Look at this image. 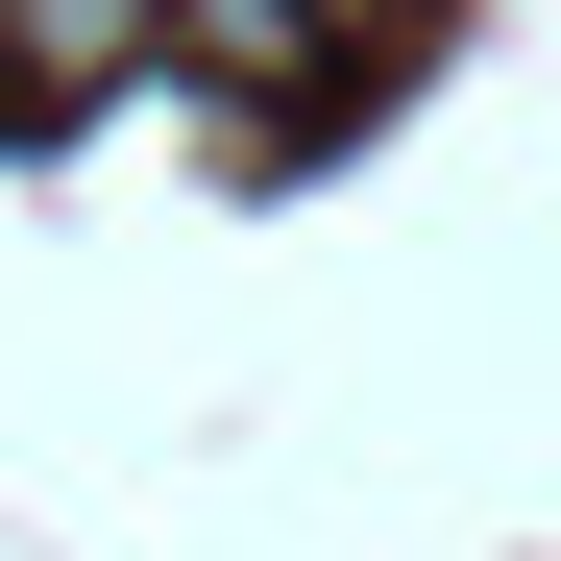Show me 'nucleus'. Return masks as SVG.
<instances>
[{"instance_id":"f257e3e1","label":"nucleus","mask_w":561,"mask_h":561,"mask_svg":"<svg viewBox=\"0 0 561 561\" xmlns=\"http://www.w3.org/2000/svg\"><path fill=\"white\" fill-rule=\"evenodd\" d=\"M147 25L171 0H0V73L25 99H99V73H147Z\"/></svg>"}]
</instances>
